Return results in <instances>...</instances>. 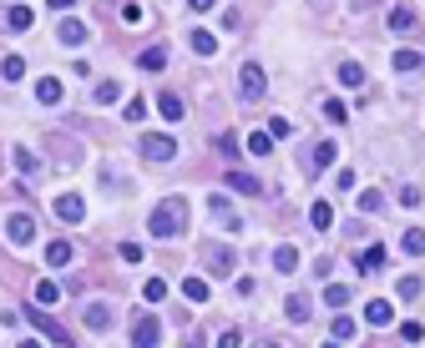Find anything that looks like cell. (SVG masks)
Returning a JSON list of instances; mask_svg holds the SVG:
<instances>
[{
  "label": "cell",
  "mask_w": 425,
  "mask_h": 348,
  "mask_svg": "<svg viewBox=\"0 0 425 348\" xmlns=\"http://www.w3.org/2000/svg\"><path fill=\"white\" fill-rule=\"evenodd\" d=\"M208 217H218V222H223L228 232H238V227H243V217H238V212L228 207V197H208Z\"/></svg>",
  "instance_id": "9"
},
{
  "label": "cell",
  "mask_w": 425,
  "mask_h": 348,
  "mask_svg": "<svg viewBox=\"0 0 425 348\" xmlns=\"http://www.w3.org/2000/svg\"><path fill=\"white\" fill-rule=\"evenodd\" d=\"M46 263H51V268H66V263H71V243H51V248H46Z\"/></svg>",
  "instance_id": "28"
},
{
  "label": "cell",
  "mask_w": 425,
  "mask_h": 348,
  "mask_svg": "<svg viewBox=\"0 0 425 348\" xmlns=\"http://www.w3.org/2000/svg\"><path fill=\"white\" fill-rule=\"evenodd\" d=\"M142 116H147V101L132 96V101H127V122H142Z\"/></svg>",
  "instance_id": "40"
},
{
  "label": "cell",
  "mask_w": 425,
  "mask_h": 348,
  "mask_svg": "<svg viewBox=\"0 0 425 348\" xmlns=\"http://www.w3.org/2000/svg\"><path fill=\"white\" fill-rule=\"evenodd\" d=\"M400 248H405L410 258H420V253H425V227H410L405 238H400Z\"/></svg>",
  "instance_id": "25"
},
{
  "label": "cell",
  "mask_w": 425,
  "mask_h": 348,
  "mask_svg": "<svg viewBox=\"0 0 425 348\" xmlns=\"http://www.w3.org/2000/svg\"><path fill=\"white\" fill-rule=\"evenodd\" d=\"M11 157H16V172H26V177H31V172H36V167H41V162H36V152H31V147H16V152H11Z\"/></svg>",
  "instance_id": "32"
},
{
  "label": "cell",
  "mask_w": 425,
  "mask_h": 348,
  "mask_svg": "<svg viewBox=\"0 0 425 348\" xmlns=\"http://www.w3.org/2000/svg\"><path fill=\"white\" fill-rule=\"evenodd\" d=\"M188 348H203V343H188Z\"/></svg>",
  "instance_id": "52"
},
{
  "label": "cell",
  "mask_w": 425,
  "mask_h": 348,
  "mask_svg": "<svg viewBox=\"0 0 425 348\" xmlns=\"http://www.w3.org/2000/svg\"><path fill=\"white\" fill-rule=\"evenodd\" d=\"M163 66H168V51H163V46L142 51V71H163Z\"/></svg>",
  "instance_id": "29"
},
{
  "label": "cell",
  "mask_w": 425,
  "mask_h": 348,
  "mask_svg": "<svg viewBox=\"0 0 425 348\" xmlns=\"http://www.w3.org/2000/svg\"><path fill=\"white\" fill-rule=\"evenodd\" d=\"M157 338H163V323H157L152 313H142L132 323V348H157Z\"/></svg>",
  "instance_id": "3"
},
{
  "label": "cell",
  "mask_w": 425,
  "mask_h": 348,
  "mask_svg": "<svg viewBox=\"0 0 425 348\" xmlns=\"http://www.w3.org/2000/svg\"><path fill=\"white\" fill-rule=\"evenodd\" d=\"M122 21H127V26H137V21H142V6H137V0H127V6H122Z\"/></svg>",
  "instance_id": "41"
},
{
  "label": "cell",
  "mask_w": 425,
  "mask_h": 348,
  "mask_svg": "<svg viewBox=\"0 0 425 348\" xmlns=\"http://www.w3.org/2000/svg\"><path fill=\"white\" fill-rule=\"evenodd\" d=\"M395 71H405V76L425 71V56H420V51H395Z\"/></svg>",
  "instance_id": "17"
},
{
  "label": "cell",
  "mask_w": 425,
  "mask_h": 348,
  "mask_svg": "<svg viewBox=\"0 0 425 348\" xmlns=\"http://www.w3.org/2000/svg\"><path fill=\"white\" fill-rule=\"evenodd\" d=\"M188 227V202L183 197H168L152 207V238H178V232Z\"/></svg>",
  "instance_id": "1"
},
{
  "label": "cell",
  "mask_w": 425,
  "mask_h": 348,
  "mask_svg": "<svg viewBox=\"0 0 425 348\" xmlns=\"http://www.w3.org/2000/svg\"><path fill=\"white\" fill-rule=\"evenodd\" d=\"M0 76H6V81H21V76H26V61H21V56H6V61H0Z\"/></svg>",
  "instance_id": "33"
},
{
  "label": "cell",
  "mask_w": 425,
  "mask_h": 348,
  "mask_svg": "<svg viewBox=\"0 0 425 348\" xmlns=\"http://www.w3.org/2000/svg\"><path fill=\"white\" fill-rule=\"evenodd\" d=\"M304 167H309V172H329V167H334V142H319V147L304 157Z\"/></svg>",
  "instance_id": "12"
},
{
  "label": "cell",
  "mask_w": 425,
  "mask_h": 348,
  "mask_svg": "<svg viewBox=\"0 0 425 348\" xmlns=\"http://www.w3.org/2000/svg\"><path fill=\"white\" fill-rule=\"evenodd\" d=\"M31 323H36V333H46L51 343H61V348H71V333L56 323V318H51V313H41V308H31Z\"/></svg>",
  "instance_id": "5"
},
{
  "label": "cell",
  "mask_w": 425,
  "mask_h": 348,
  "mask_svg": "<svg viewBox=\"0 0 425 348\" xmlns=\"http://www.w3.org/2000/svg\"><path fill=\"white\" fill-rule=\"evenodd\" d=\"M339 86H364V66H339Z\"/></svg>",
  "instance_id": "36"
},
{
  "label": "cell",
  "mask_w": 425,
  "mask_h": 348,
  "mask_svg": "<svg viewBox=\"0 0 425 348\" xmlns=\"http://www.w3.org/2000/svg\"><path fill=\"white\" fill-rule=\"evenodd\" d=\"M218 348H243V333H238V328H228V333L218 338Z\"/></svg>",
  "instance_id": "44"
},
{
  "label": "cell",
  "mask_w": 425,
  "mask_h": 348,
  "mask_svg": "<svg viewBox=\"0 0 425 348\" xmlns=\"http://www.w3.org/2000/svg\"><path fill=\"white\" fill-rule=\"evenodd\" d=\"M324 303H329V308H344V303H349V288L329 283V288H324Z\"/></svg>",
  "instance_id": "35"
},
{
  "label": "cell",
  "mask_w": 425,
  "mask_h": 348,
  "mask_svg": "<svg viewBox=\"0 0 425 348\" xmlns=\"http://www.w3.org/2000/svg\"><path fill=\"white\" fill-rule=\"evenodd\" d=\"M309 222H314V232H324V227L334 222V207H329V202H314V207H309Z\"/></svg>",
  "instance_id": "22"
},
{
  "label": "cell",
  "mask_w": 425,
  "mask_h": 348,
  "mask_svg": "<svg viewBox=\"0 0 425 348\" xmlns=\"http://www.w3.org/2000/svg\"><path fill=\"white\" fill-rule=\"evenodd\" d=\"M142 298H147V303H163V298H168V283H163V278H147V283H142Z\"/></svg>",
  "instance_id": "30"
},
{
  "label": "cell",
  "mask_w": 425,
  "mask_h": 348,
  "mask_svg": "<svg viewBox=\"0 0 425 348\" xmlns=\"http://www.w3.org/2000/svg\"><path fill=\"white\" fill-rule=\"evenodd\" d=\"M193 51L198 56H212V51H218V36H212V31H193Z\"/></svg>",
  "instance_id": "31"
},
{
  "label": "cell",
  "mask_w": 425,
  "mask_h": 348,
  "mask_svg": "<svg viewBox=\"0 0 425 348\" xmlns=\"http://www.w3.org/2000/svg\"><path fill=\"white\" fill-rule=\"evenodd\" d=\"M390 31H395V36H410V31H415V11H410V6H390Z\"/></svg>",
  "instance_id": "15"
},
{
  "label": "cell",
  "mask_w": 425,
  "mask_h": 348,
  "mask_svg": "<svg viewBox=\"0 0 425 348\" xmlns=\"http://www.w3.org/2000/svg\"><path fill=\"white\" fill-rule=\"evenodd\" d=\"M228 187L243 192V197H258V192H263V182L253 177V172H228Z\"/></svg>",
  "instance_id": "13"
},
{
  "label": "cell",
  "mask_w": 425,
  "mask_h": 348,
  "mask_svg": "<svg viewBox=\"0 0 425 348\" xmlns=\"http://www.w3.org/2000/svg\"><path fill=\"white\" fill-rule=\"evenodd\" d=\"M400 202L405 207H420V187H400Z\"/></svg>",
  "instance_id": "46"
},
{
  "label": "cell",
  "mask_w": 425,
  "mask_h": 348,
  "mask_svg": "<svg viewBox=\"0 0 425 348\" xmlns=\"http://www.w3.org/2000/svg\"><path fill=\"white\" fill-rule=\"evenodd\" d=\"M319 106H324V116H329L334 127H344V122H349V106H344L339 96H329V101H319Z\"/></svg>",
  "instance_id": "23"
},
{
  "label": "cell",
  "mask_w": 425,
  "mask_h": 348,
  "mask_svg": "<svg viewBox=\"0 0 425 348\" xmlns=\"http://www.w3.org/2000/svg\"><path fill=\"white\" fill-rule=\"evenodd\" d=\"M117 96H122V86H117V81H96V101H101V106H112Z\"/></svg>",
  "instance_id": "34"
},
{
  "label": "cell",
  "mask_w": 425,
  "mask_h": 348,
  "mask_svg": "<svg viewBox=\"0 0 425 348\" xmlns=\"http://www.w3.org/2000/svg\"><path fill=\"white\" fill-rule=\"evenodd\" d=\"M188 6H193V11L203 16V11H212V6H218V0H188Z\"/></svg>",
  "instance_id": "47"
},
{
  "label": "cell",
  "mask_w": 425,
  "mask_h": 348,
  "mask_svg": "<svg viewBox=\"0 0 425 348\" xmlns=\"http://www.w3.org/2000/svg\"><path fill=\"white\" fill-rule=\"evenodd\" d=\"M334 338H354V318H349V313L334 318Z\"/></svg>",
  "instance_id": "39"
},
{
  "label": "cell",
  "mask_w": 425,
  "mask_h": 348,
  "mask_svg": "<svg viewBox=\"0 0 425 348\" xmlns=\"http://www.w3.org/2000/svg\"><path fill=\"white\" fill-rule=\"evenodd\" d=\"M324 348H339V338H334V343H324Z\"/></svg>",
  "instance_id": "51"
},
{
  "label": "cell",
  "mask_w": 425,
  "mask_h": 348,
  "mask_svg": "<svg viewBox=\"0 0 425 348\" xmlns=\"http://www.w3.org/2000/svg\"><path fill=\"white\" fill-rule=\"evenodd\" d=\"M284 313H289V323H304V318H309V298H304V293H294V298L284 303Z\"/></svg>",
  "instance_id": "26"
},
{
  "label": "cell",
  "mask_w": 425,
  "mask_h": 348,
  "mask_svg": "<svg viewBox=\"0 0 425 348\" xmlns=\"http://www.w3.org/2000/svg\"><path fill=\"white\" fill-rule=\"evenodd\" d=\"M263 86H269V81H263V66H243V71H238V96H243V101H258Z\"/></svg>",
  "instance_id": "7"
},
{
  "label": "cell",
  "mask_w": 425,
  "mask_h": 348,
  "mask_svg": "<svg viewBox=\"0 0 425 348\" xmlns=\"http://www.w3.org/2000/svg\"><path fill=\"white\" fill-rule=\"evenodd\" d=\"M364 6H375V0H354V11H364Z\"/></svg>",
  "instance_id": "50"
},
{
  "label": "cell",
  "mask_w": 425,
  "mask_h": 348,
  "mask_svg": "<svg viewBox=\"0 0 425 348\" xmlns=\"http://www.w3.org/2000/svg\"><path fill=\"white\" fill-rule=\"evenodd\" d=\"M142 157L147 162H173L178 157V142L173 137H142Z\"/></svg>",
  "instance_id": "8"
},
{
  "label": "cell",
  "mask_w": 425,
  "mask_h": 348,
  "mask_svg": "<svg viewBox=\"0 0 425 348\" xmlns=\"http://www.w3.org/2000/svg\"><path fill=\"white\" fill-rule=\"evenodd\" d=\"M243 147H248L253 157H269V152H274V137H269V132H253V137H248Z\"/></svg>",
  "instance_id": "27"
},
{
  "label": "cell",
  "mask_w": 425,
  "mask_h": 348,
  "mask_svg": "<svg viewBox=\"0 0 425 348\" xmlns=\"http://www.w3.org/2000/svg\"><path fill=\"white\" fill-rule=\"evenodd\" d=\"M56 217H61V222H81V217H86V202H81L76 192H61V197H56Z\"/></svg>",
  "instance_id": "10"
},
{
  "label": "cell",
  "mask_w": 425,
  "mask_h": 348,
  "mask_svg": "<svg viewBox=\"0 0 425 348\" xmlns=\"http://www.w3.org/2000/svg\"><path fill=\"white\" fill-rule=\"evenodd\" d=\"M81 318H86V328H91V333H106V328H112V308H106V303H86V308H81Z\"/></svg>",
  "instance_id": "11"
},
{
  "label": "cell",
  "mask_w": 425,
  "mask_h": 348,
  "mask_svg": "<svg viewBox=\"0 0 425 348\" xmlns=\"http://www.w3.org/2000/svg\"><path fill=\"white\" fill-rule=\"evenodd\" d=\"M157 111H163L168 122H183V111H188V106H183V96H178V91H168V96H157Z\"/></svg>",
  "instance_id": "19"
},
{
  "label": "cell",
  "mask_w": 425,
  "mask_h": 348,
  "mask_svg": "<svg viewBox=\"0 0 425 348\" xmlns=\"http://www.w3.org/2000/svg\"><path fill=\"white\" fill-rule=\"evenodd\" d=\"M36 101L56 106V101H61V81H56V76H41V81H36Z\"/></svg>",
  "instance_id": "18"
},
{
  "label": "cell",
  "mask_w": 425,
  "mask_h": 348,
  "mask_svg": "<svg viewBox=\"0 0 425 348\" xmlns=\"http://www.w3.org/2000/svg\"><path fill=\"white\" fill-rule=\"evenodd\" d=\"M390 318H395V308H390L385 298H369V303H364V323H375V328H385Z\"/></svg>",
  "instance_id": "14"
},
{
  "label": "cell",
  "mask_w": 425,
  "mask_h": 348,
  "mask_svg": "<svg viewBox=\"0 0 425 348\" xmlns=\"http://www.w3.org/2000/svg\"><path fill=\"white\" fill-rule=\"evenodd\" d=\"M36 26V11L31 6H11L6 16H0V31H6V36H21V31H31Z\"/></svg>",
  "instance_id": "6"
},
{
  "label": "cell",
  "mask_w": 425,
  "mask_h": 348,
  "mask_svg": "<svg viewBox=\"0 0 425 348\" xmlns=\"http://www.w3.org/2000/svg\"><path fill=\"white\" fill-rule=\"evenodd\" d=\"M198 263H208L212 278H228V273L238 268V253L223 248V243H198Z\"/></svg>",
  "instance_id": "2"
},
{
  "label": "cell",
  "mask_w": 425,
  "mask_h": 348,
  "mask_svg": "<svg viewBox=\"0 0 425 348\" xmlns=\"http://www.w3.org/2000/svg\"><path fill=\"white\" fill-rule=\"evenodd\" d=\"M380 268H385V248H380V243L359 253V273H380Z\"/></svg>",
  "instance_id": "21"
},
{
  "label": "cell",
  "mask_w": 425,
  "mask_h": 348,
  "mask_svg": "<svg viewBox=\"0 0 425 348\" xmlns=\"http://www.w3.org/2000/svg\"><path fill=\"white\" fill-rule=\"evenodd\" d=\"M274 268H279V273H294V268H299V248H294V243H279V248H274Z\"/></svg>",
  "instance_id": "16"
},
{
  "label": "cell",
  "mask_w": 425,
  "mask_h": 348,
  "mask_svg": "<svg viewBox=\"0 0 425 348\" xmlns=\"http://www.w3.org/2000/svg\"><path fill=\"white\" fill-rule=\"evenodd\" d=\"M36 298H41V303H56V298H61V288L46 278V283H36Z\"/></svg>",
  "instance_id": "38"
},
{
  "label": "cell",
  "mask_w": 425,
  "mask_h": 348,
  "mask_svg": "<svg viewBox=\"0 0 425 348\" xmlns=\"http://www.w3.org/2000/svg\"><path fill=\"white\" fill-rule=\"evenodd\" d=\"M6 238H11L16 248H31V238H36V217H26V212L6 217Z\"/></svg>",
  "instance_id": "4"
},
{
  "label": "cell",
  "mask_w": 425,
  "mask_h": 348,
  "mask_svg": "<svg viewBox=\"0 0 425 348\" xmlns=\"http://www.w3.org/2000/svg\"><path fill=\"white\" fill-rule=\"evenodd\" d=\"M183 298L188 303H208V283L203 278H183Z\"/></svg>",
  "instance_id": "24"
},
{
  "label": "cell",
  "mask_w": 425,
  "mask_h": 348,
  "mask_svg": "<svg viewBox=\"0 0 425 348\" xmlns=\"http://www.w3.org/2000/svg\"><path fill=\"white\" fill-rule=\"evenodd\" d=\"M385 207V192H359V212H380Z\"/></svg>",
  "instance_id": "37"
},
{
  "label": "cell",
  "mask_w": 425,
  "mask_h": 348,
  "mask_svg": "<svg viewBox=\"0 0 425 348\" xmlns=\"http://www.w3.org/2000/svg\"><path fill=\"white\" fill-rule=\"evenodd\" d=\"M218 152H223V157H238V137L223 132V137H218Z\"/></svg>",
  "instance_id": "42"
},
{
  "label": "cell",
  "mask_w": 425,
  "mask_h": 348,
  "mask_svg": "<svg viewBox=\"0 0 425 348\" xmlns=\"http://www.w3.org/2000/svg\"><path fill=\"white\" fill-rule=\"evenodd\" d=\"M420 293V278H400V298H415Z\"/></svg>",
  "instance_id": "45"
},
{
  "label": "cell",
  "mask_w": 425,
  "mask_h": 348,
  "mask_svg": "<svg viewBox=\"0 0 425 348\" xmlns=\"http://www.w3.org/2000/svg\"><path fill=\"white\" fill-rule=\"evenodd\" d=\"M400 338H405V343H420V338H425V328H420V323H405V328H400Z\"/></svg>",
  "instance_id": "43"
},
{
  "label": "cell",
  "mask_w": 425,
  "mask_h": 348,
  "mask_svg": "<svg viewBox=\"0 0 425 348\" xmlns=\"http://www.w3.org/2000/svg\"><path fill=\"white\" fill-rule=\"evenodd\" d=\"M16 348H41V338H26V343H16Z\"/></svg>",
  "instance_id": "48"
},
{
  "label": "cell",
  "mask_w": 425,
  "mask_h": 348,
  "mask_svg": "<svg viewBox=\"0 0 425 348\" xmlns=\"http://www.w3.org/2000/svg\"><path fill=\"white\" fill-rule=\"evenodd\" d=\"M86 36H91V31H86L81 21H61V46H86Z\"/></svg>",
  "instance_id": "20"
},
{
  "label": "cell",
  "mask_w": 425,
  "mask_h": 348,
  "mask_svg": "<svg viewBox=\"0 0 425 348\" xmlns=\"http://www.w3.org/2000/svg\"><path fill=\"white\" fill-rule=\"evenodd\" d=\"M51 6H56V11H66V6H71V0H51Z\"/></svg>",
  "instance_id": "49"
}]
</instances>
